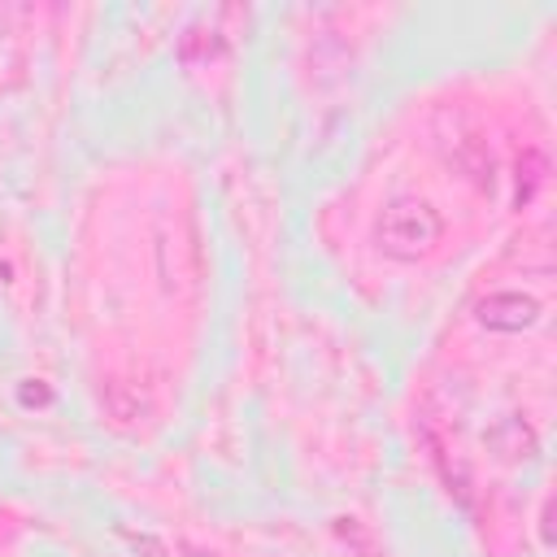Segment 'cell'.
<instances>
[{
    "instance_id": "7a4b0ae2",
    "label": "cell",
    "mask_w": 557,
    "mask_h": 557,
    "mask_svg": "<svg viewBox=\"0 0 557 557\" xmlns=\"http://www.w3.org/2000/svg\"><path fill=\"white\" fill-rule=\"evenodd\" d=\"M535 318H540V305L531 296H518V292H500V296H487L479 305V322L492 331H522Z\"/></svg>"
},
{
    "instance_id": "6da1fadb",
    "label": "cell",
    "mask_w": 557,
    "mask_h": 557,
    "mask_svg": "<svg viewBox=\"0 0 557 557\" xmlns=\"http://www.w3.org/2000/svg\"><path fill=\"white\" fill-rule=\"evenodd\" d=\"M440 213L422 200H396L383 218H379V248L400 257V261H413L422 252H431L440 244Z\"/></svg>"
}]
</instances>
